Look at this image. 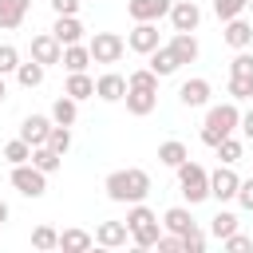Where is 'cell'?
Wrapping results in <instances>:
<instances>
[{"instance_id": "33", "label": "cell", "mask_w": 253, "mask_h": 253, "mask_svg": "<svg viewBox=\"0 0 253 253\" xmlns=\"http://www.w3.org/2000/svg\"><path fill=\"white\" fill-rule=\"evenodd\" d=\"M213 150H217V158H221L225 166H233V162L241 158V138H233V134H225V138H221V142H217Z\"/></svg>"}, {"instance_id": "14", "label": "cell", "mask_w": 253, "mask_h": 253, "mask_svg": "<svg viewBox=\"0 0 253 253\" xmlns=\"http://www.w3.org/2000/svg\"><path fill=\"white\" fill-rule=\"evenodd\" d=\"M95 241H99L103 249H119V245L130 241V229H126V221H103V225L95 229Z\"/></svg>"}, {"instance_id": "23", "label": "cell", "mask_w": 253, "mask_h": 253, "mask_svg": "<svg viewBox=\"0 0 253 253\" xmlns=\"http://www.w3.org/2000/svg\"><path fill=\"white\" fill-rule=\"evenodd\" d=\"M59 63H63L67 71H87V63H91L87 43H67V47H63V55H59Z\"/></svg>"}, {"instance_id": "32", "label": "cell", "mask_w": 253, "mask_h": 253, "mask_svg": "<svg viewBox=\"0 0 253 253\" xmlns=\"http://www.w3.org/2000/svg\"><path fill=\"white\" fill-rule=\"evenodd\" d=\"M47 146H51L55 154H67V150H71V130L59 126V123H51V130H47Z\"/></svg>"}, {"instance_id": "11", "label": "cell", "mask_w": 253, "mask_h": 253, "mask_svg": "<svg viewBox=\"0 0 253 253\" xmlns=\"http://www.w3.org/2000/svg\"><path fill=\"white\" fill-rule=\"evenodd\" d=\"M221 40L229 43V47H249L253 43V24L245 20V16H233V20H225V32H221Z\"/></svg>"}, {"instance_id": "6", "label": "cell", "mask_w": 253, "mask_h": 253, "mask_svg": "<svg viewBox=\"0 0 253 253\" xmlns=\"http://www.w3.org/2000/svg\"><path fill=\"white\" fill-rule=\"evenodd\" d=\"M158 43H162V40H158V28H154L150 20H138V24L126 32V47H130V51H138V55H150Z\"/></svg>"}, {"instance_id": "34", "label": "cell", "mask_w": 253, "mask_h": 253, "mask_svg": "<svg viewBox=\"0 0 253 253\" xmlns=\"http://www.w3.org/2000/svg\"><path fill=\"white\" fill-rule=\"evenodd\" d=\"M32 245L43 249V253H47V249H59V233H55L51 225H36V229H32Z\"/></svg>"}, {"instance_id": "2", "label": "cell", "mask_w": 253, "mask_h": 253, "mask_svg": "<svg viewBox=\"0 0 253 253\" xmlns=\"http://www.w3.org/2000/svg\"><path fill=\"white\" fill-rule=\"evenodd\" d=\"M237 123H241V111H237L233 99L221 103V107H210V111H206V126H202V142H206V146H217L225 134L237 130Z\"/></svg>"}, {"instance_id": "46", "label": "cell", "mask_w": 253, "mask_h": 253, "mask_svg": "<svg viewBox=\"0 0 253 253\" xmlns=\"http://www.w3.org/2000/svg\"><path fill=\"white\" fill-rule=\"evenodd\" d=\"M8 217H12V210H8V202H0V225H4Z\"/></svg>"}, {"instance_id": "42", "label": "cell", "mask_w": 253, "mask_h": 253, "mask_svg": "<svg viewBox=\"0 0 253 253\" xmlns=\"http://www.w3.org/2000/svg\"><path fill=\"white\" fill-rule=\"evenodd\" d=\"M158 253H182V237L178 233H158Z\"/></svg>"}, {"instance_id": "45", "label": "cell", "mask_w": 253, "mask_h": 253, "mask_svg": "<svg viewBox=\"0 0 253 253\" xmlns=\"http://www.w3.org/2000/svg\"><path fill=\"white\" fill-rule=\"evenodd\" d=\"M237 126H241V134H245V138H253V111H245Z\"/></svg>"}, {"instance_id": "27", "label": "cell", "mask_w": 253, "mask_h": 253, "mask_svg": "<svg viewBox=\"0 0 253 253\" xmlns=\"http://www.w3.org/2000/svg\"><path fill=\"white\" fill-rule=\"evenodd\" d=\"M59 162H63V154H55L47 142H43V146H32V166H40L43 174H55Z\"/></svg>"}, {"instance_id": "18", "label": "cell", "mask_w": 253, "mask_h": 253, "mask_svg": "<svg viewBox=\"0 0 253 253\" xmlns=\"http://www.w3.org/2000/svg\"><path fill=\"white\" fill-rule=\"evenodd\" d=\"M28 8H32V0H0V28H8V32L20 28Z\"/></svg>"}, {"instance_id": "16", "label": "cell", "mask_w": 253, "mask_h": 253, "mask_svg": "<svg viewBox=\"0 0 253 253\" xmlns=\"http://www.w3.org/2000/svg\"><path fill=\"white\" fill-rule=\"evenodd\" d=\"M178 99H182L186 107H206V103H210V79H186V83L178 87Z\"/></svg>"}, {"instance_id": "39", "label": "cell", "mask_w": 253, "mask_h": 253, "mask_svg": "<svg viewBox=\"0 0 253 253\" xmlns=\"http://www.w3.org/2000/svg\"><path fill=\"white\" fill-rule=\"evenodd\" d=\"M202 249H206V233H202L198 225H194L190 233H182V253H202Z\"/></svg>"}, {"instance_id": "44", "label": "cell", "mask_w": 253, "mask_h": 253, "mask_svg": "<svg viewBox=\"0 0 253 253\" xmlns=\"http://www.w3.org/2000/svg\"><path fill=\"white\" fill-rule=\"evenodd\" d=\"M79 4H83V0H51L55 16H79Z\"/></svg>"}, {"instance_id": "21", "label": "cell", "mask_w": 253, "mask_h": 253, "mask_svg": "<svg viewBox=\"0 0 253 253\" xmlns=\"http://www.w3.org/2000/svg\"><path fill=\"white\" fill-rule=\"evenodd\" d=\"M63 95H71L75 103H79V99H91V95H95V79H91L87 71H71L67 83H63Z\"/></svg>"}, {"instance_id": "9", "label": "cell", "mask_w": 253, "mask_h": 253, "mask_svg": "<svg viewBox=\"0 0 253 253\" xmlns=\"http://www.w3.org/2000/svg\"><path fill=\"white\" fill-rule=\"evenodd\" d=\"M237 174H233V166H217L213 174H210V198H217V202H229L233 194H237Z\"/></svg>"}, {"instance_id": "35", "label": "cell", "mask_w": 253, "mask_h": 253, "mask_svg": "<svg viewBox=\"0 0 253 253\" xmlns=\"http://www.w3.org/2000/svg\"><path fill=\"white\" fill-rule=\"evenodd\" d=\"M4 158H8L12 166H20V162H32V146H28L24 138H12V142L4 146Z\"/></svg>"}, {"instance_id": "5", "label": "cell", "mask_w": 253, "mask_h": 253, "mask_svg": "<svg viewBox=\"0 0 253 253\" xmlns=\"http://www.w3.org/2000/svg\"><path fill=\"white\" fill-rule=\"evenodd\" d=\"M12 186L24 198H43L47 194V174L40 166H32V162H20V166H12Z\"/></svg>"}, {"instance_id": "22", "label": "cell", "mask_w": 253, "mask_h": 253, "mask_svg": "<svg viewBox=\"0 0 253 253\" xmlns=\"http://www.w3.org/2000/svg\"><path fill=\"white\" fill-rule=\"evenodd\" d=\"M162 225H166L170 233H178V237H182V233H190V229H194V213H190L186 206H170V210L162 213Z\"/></svg>"}, {"instance_id": "12", "label": "cell", "mask_w": 253, "mask_h": 253, "mask_svg": "<svg viewBox=\"0 0 253 253\" xmlns=\"http://www.w3.org/2000/svg\"><path fill=\"white\" fill-rule=\"evenodd\" d=\"M47 130H51V119H47V115H28V119L20 123V138H24L28 146H43V142H47Z\"/></svg>"}, {"instance_id": "7", "label": "cell", "mask_w": 253, "mask_h": 253, "mask_svg": "<svg viewBox=\"0 0 253 253\" xmlns=\"http://www.w3.org/2000/svg\"><path fill=\"white\" fill-rule=\"evenodd\" d=\"M170 24H174V32H194L198 24H202V8L194 4V0H178V4H170Z\"/></svg>"}, {"instance_id": "1", "label": "cell", "mask_w": 253, "mask_h": 253, "mask_svg": "<svg viewBox=\"0 0 253 253\" xmlns=\"http://www.w3.org/2000/svg\"><path fill=\"white\" fill-rule=\"evenodd\" d=\"M103 190H107V198H111V202H126V206H134V202H142V198L150 194V174H146L142 166L111 170V174H107V182H103Z\"/></svg>"}, {"instance_id": "40", "label": "cell", "mask_w": 253, "mask_h": 253, "mask_svg": "<svg viewBox=\"0 0 253 253\" xmlns=\"http://www.w3.org/2000/svg\"><path fill=\"white\" fill-rule=\"evenodd\" d=\"M20 67V51L12 47V43H0V75H8V71H16Z\"/></svg>"}, {"instance_id": "31", "label": "cell", "mask_w": 253, "mask_h": 253, "mask_svg": "<svg viewBox=\"0 0 253 253\" xmlns=\"http://www.w3.org/2000/svg\"><path fill=\"white\" fill-rule=\"evenodd\" d=\"M126 87H138V91H158V75H154L150 67H138V71H130V75H126Z\"/></svg>"}, {"instance_id": "3", "label": "cell", "mask_w": 253, "mask_h": 253, "mask_svg": "<svg viewBox=\"0 0 253 253\" xmlns=\"http://www.w3.org/2000/svg\"><path fill=\"white\" fill-rule=\"evenodd\" d=\"M178 170V190H182V198L190 202V206H198V202H206L210 198V174H206V166H198V162H182V166H174Z\"/></svg>"}, {"instance_id": "36", "label": "cell", "mask_w": 253, "mask_h": 253, "mask_svg": "<svg viewBox=\"0 0 253 253\" xmlns=\"http://www.w3.org/2000/svg\"><path fill=\"white\" fill-rule=\"evenodd\" d=\"M229 99H233V103L253 99V79H249V75H229Z\"/></svg>"}, {"instance_id": "26", "label": "cell", "mask_w": 253, "mask_h": 253, "mask_svg": "<svg viewBox=\"0 0 253 253\" xmlns=\"http://www.w3.org/2000/svg\"><path fill=\"white\" fill-rule=\"evenodd\" d=\"M95 245V237L87 233V229H63L59 233V249H67V253H83V249H91Z\"/></svg>"}, {"instance_id": "17", "label": "cell", "mask_w": 253, "mask_h": 253, "mask_svg": "<svg viewBox=\"0 0 253 253\" xmlns=\"http://www.w3.org/2000/svg\"><path fill=\"white\" fill-rule=\"evenodd\" d=\"M123 99H126V111L142 119V115H150V111H154L158 91H138V87H126V95H123Z\"/></svg>"}, {"instance_id": "38", "label": "cell", "mask_w": 253, "mask_h": 253, "mask_svg": "<svg viewBox=\"0 0 253 253\" xmlns=\"http://www.w3.org/2000/svg\"><path fill=\"white\" fill-rule=\"evenodd\" d=\"M229 75H249V79H253V51H249V47H241V51L233 55Z\"/></svg>"}, {"instance_id": "4", "label": "cell", "mask_w": 253, "mask_h": 253, "mask_svg": "<svg viewBox=\"0 0 253 253\" xmlns=\"http://www.w3.org/2000/svg\"><path fill=\"white\" fill-rule=\"evenodd\" d=\"M87 51H91V63H119L123 51H126V40L119 32H95Z\"/></svg>"}, {"instance_id": "28", "label": "cell", "mask_w": 253, "mask_h": 253, "mask_svg": "<svg viewBox=\"0 0 253 253\" xmlns=\"http://www.w3.org/2000/svg\"><path fill=\"white\" fill-rule=\"evenodd\" d=\"M158 233H162V229H158V217H154V221H142L138 229H130V241H134L138 249H154V245H158Z\"/></svg>"}, {"instance_id": "24", "label": "cell", "mask_w": 253, "mask_h": 253, "mask_svg": "<svg viewBox=\"0 0 253 253\" xmlns=\"http://www.w3.org/2000/svg\"><path fill=\"white\" fill-rule=\"evenodd\" d=\"M79 119V103L71 99V95H59L55 103H51V123H59V126H71Z\"/></svg>"}, {"instance_id": "41", "label": "cell", "mask_w": 253, "mask_h": 253, "mask_svg": "<svg viewBox=\"0 0 253 253\" xmlns=\"http://www.w3.org/2000/svg\"><path fill=\"white\" fill-rule=\"evenodd\" d=\"M221 245L229 249V253H245V249H253V237H245V233H229V237H221Z\"/></svg>"}, {"instance_id": "43", "label": "cell", "mask_w": 253, "mask_h": 253, "mask_svg": "<svg viewBox=\"0 0 253 253\" xmlns=\"http://www.w3.org/2000/svg\"><path fill=\"white\" fill-rule=\"evenodd\" d=\"M237 202H241V210H253V178H245V182H237V194H233Z\"/></svg>"}, {"instance_id": "13", "label": "cell", "mask_w": 253, "mask_h": 253, "mask_svg": "<svg viewBox=\"0 0 253 253\" xmlns=\"http://www.w3.org/2000/svg\"><path fill=\"white\" fill-rule=\"evenodd\" d=\"M95 95H99L103 103H119V99L126 95V79H123L119 71H107V75L95 79Z\"/></svg>"}, {"instance_id": "47", "label": "cell", "mask_w": 253, "mask_h": 253, "mask_svg": "<svg viewBox=\"0 0 253 253\" xmlns=\"http://www.w3.org/2000/svg\"><path fill=\"white\" fill-rule=\"evenodd\" d=\"M8 99V83H4V75H0V103Z\"/></svg>"}, {"instance_id": "15", "label": "cell", "mask_w": 253, "mask_h": 253, "mask_svg": "<svg viewBox=\"0 0 253 253\" xmlns=\"http://www.w3.org/2000/svg\"><path fill=\"white\" fill-rule=\"evenodd\" d=\"M51 36H55L63 47H67V43H83V24H79V16H55Z\"/></svg>"}, {"instance_id": "25", "label": "cell", "mask_w": 253, "mask_h": 253, "mask_svg": "<svg viewBox=\"0 0 253 253\" xmlns=\"http://www.w3.org/2000/svg\"><path fill=\"white\" fill-rule=\"evenodd\" d=\"M190 158V150H186V142H178V138H166L162 146H158V162L162 166H182Z\"/></svg>"}, {"instance_id": "30", "label": "cell", "mask_w": 253, "mask_h": 253, "mask_svg": "<svg viewBox=\"0 0 253 253\" xmlns=\"http://www.w3.org/2000/svg\"><path fill=\"white\" fill-rule=\"evenodd\" d=\"M233 229H237V217H233L229 210H217V213H213V221H210V233L221 241V237H229Z\"/></svg>"}, {"instance_id": "20", "label": "cell", "mask_w": 253, "mask_h": 253, "mask_svg": "<svg viewBox=\"0 0 253 253\" xmlns=\"http://www.w3.org/2000/svg\"><path fill=\"white\" fill-rule=\"evenodd\" d=\"M146 67H150V71H154V75L162 79V75H174V71H178L182 63H178V55H174L170 47H162V43H158V47L150 51V63H146Z\"/></svg>"}, {"instance_id": "19", "label": "cell", "mask_w": 253, "mask_h": 253, "mask_svg": "<svg viewBox=\"0 0 253 253\" xmlns=\"http://www.w3.org/2000/svg\"><path fill=\"white\" fill-rule=\"evenodd\" d=\"M166 47L178 55V63H194V59H198V40H194V32H174V40H170Z\"/></svg>"}, {"instance_id": "8", "label": "cell", "mask_w": 253, "mask_h": 253, "mask_svg": "<svg viewBox=\"0 0 253 253\" xmlns=\"http://www.w3.org/2000/svg\"><path fill=\"white\" fill-rule=\"evenodd\" d=\"M59 55H63V43H59L51 32H40V36H32V59H36V63L51 67V63H59Z\"/></svg>"}, {"instance_id": "37", "label": "cell", "mask_w": 253, "mask_h": 253, "mask_svg": "<svg viewBox=\"0 0 253 253\" xmlns=\"http://www.w3.org/2000/svg\"><path fill=\"white\" fill-rule=\"evenodd\" d=\"M245 12V0H213V16L225 24V20H233V16H241Z\"/></svg>"}, {"instance_id": "48", "label": "cell", "mask_w": 253, "mask_h": 253, "mask_svg": "<svg viewBox=\"0 0 253 253\" xmlns=\"http://www.w3.org/2000/svg\"><path fill=\"white\" fill-rule=\"evenodd\" d=\"M245 8H249V12H253V0H245Z\"/></svg>"}, {"instance_id": "29", "label": "cell", "mask_w": 253, "mask_h": 253, "mask_svg": "<svg viewBox=\"0 0 253 253\" xmlns=\"http://www.w3.org/2000/svg\"><path fill=\"white\" fill-rule=\"evenodd\" d=\"M16 79H20V87H28V91L40 87V83H43V63H36V59H32V63H20V67H16Z\"/></svg>"}, {"instance_id": "10", "label": "cell", "mask_w": 253, "mask_h": 253, "mask_svg": "<svg viewBox=\"0 0 253 253\" xmlns=\"http://www.w3.org/2000/svg\"><path fill=\"white\" fill-rule=\"evenodd\" d=\"M170 4L174 0H126V12H130V20L138 24V20H162L166 12H170Z\"/></svg>"}]
</instances>
